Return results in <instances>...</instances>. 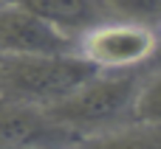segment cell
Returning <instances> with one entry per match:
<instances>
[{"instance_id":"6","label":"cell","mask_w":161,"mask_h":149,"mask_svg":"<svg viewBox=\"0 0 161 149\" xmlns=\"http://www.w3.org/2000/svg\"><path fill=\"white\" fill-rule=\"evenodd\" d=\"M34 14L48 20L57 31L71 39H79L85 31L105 20L108 0H20Z\"/></svg>"},{"instance_id":"2","label":"cell","mask_w":161,"mask_h":149,"mask_svg":"<svg viewBox=\"0 0 161 149\" xmlns=\"http://www.w3.org/2000/svg\"><path fill=\"white\" fill-rule=\"evenodd\" d=\"M142 82L136 73H96L71 96L42 107L51 121L85 132L99 127H113L119 121H133V101Z\"/></svg>"},{"instance_id":"5","label":"cell","mask_w":161,"mask_h":149,"mask_svg":"<svg viewBox=\"0 0 161 149\" xmlns=\"http://www.w3.org/2000/svg\"><path fill=\"white\" fill-rule=\"evenodd\" d=\"M85 135L48 118L42 107L0 99V144L6 146H37V144H76Z\"/></svg>"},{"instance_id":"7","label":"cell","mask_w":161,"mask_h":149,"mask_svg":"<svg viewBox=\"0 0 161 149\" xmlns=\"http://www.w3.org/2000/svg\"><path fill=\"white\" fill-rule=\"evenodd\" d=\"M133 124H144V127L161 124V73L139 87L133 101Z\"/></svg>"},{"instance_id":"9","label":"cell","mask_w":161,"mask_h":149,"mask_svg":"<svg viewBox=\"0 0 161 149\" xmlns=\"http://www.w3.org/2000/svg\"><path fill=\"white\" fill-rule=\"evenodd\" d=\"M3 3H11V0H0V6H3Z\"/></svg>"},{"instance_id":"3","label":"cell","mask_w":161,"mask_h":149,"mask_svg":"<svg viewBox=\"0 0 161 149\" xmlns=\"http://www.w3.org/2000/svg\"><path fill=\"white\" fill-rule=\"evenodd\" d=\"M76 51L93 65H99L102 70H122L144 62L156 51V34L150 31L147 23L102 20L99 25H93L76 39Z\"/></svg>"},{"instance_id":"8","label":"cell","mask_w":161,"mask_h":149,"mask_svg":"<svg viewBox=\"0 0 161 149\" xmlns=\"http://www.w3.org/2000/svg\"><path fill=\"white\" fill-rule=\"evenodd\" d=\"M108 6L122 11L127 20H136V23L161 20V0H108Z\"/></svg>"},{"instance_id":"4","label":"cell","mask_w":161,"mask_h":149,"mask_svg":"<svg viewBox=\"0 0 161 149\" xmlns=\"http://www.w3.org/2000/svg\"><path fill=\"white\" fill-rule=\"evenodd\" d=\"M71 51H76V39L57 31L48 20L34 14L20 0L0 6V56H37Z\"/></svg>"},{"instance_id":"1","label":"cell","mask_w":161,"mask_h":149,"mask_svg":"<svg viewBox=\"0 0 161 149\" xmlns=\"http://www.w3.org/2000/svg\"><path fill=\"white\" fill-rule=\"evenodd\" d=\"M96 73H102V68L85 59L79 51L0 56V99L48 107L79 90Z\"/></svg>"}]
</instances>
